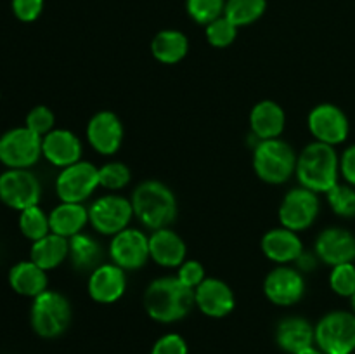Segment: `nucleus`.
I'll use <instances>...</instances> for the list:
<instances>
[{
	"instance_id": "15",
	"label": "nucleus",
	"mask_w": 355,
	"mask_h": 354,
	"mask_svg": "<svg viewBox=\"0 0 355 354\" xmlns=\"http://www.w3.org/2000/svg\"><path fill=\"white\" fill-rule=\"evenodd\" d=\"M87 139L101 155H114L123 141V125L113 111H99L87 125Z\"/></svg>"
},
{
	"instance_id": "9",
	"label": "nucleus",
	"mask_w": 355,
	"mask_h": 354,
	"mask_svg": "<svg viewBox=\"0 0 355 354\" xmlns=\"http://www.w3.org/2000/svg\"><path fill=\"white\" fill-rule=\"evenodd\" d=\"M99 186V169L90 162H76L64 167L55 179V191L61 201L82 203Z\"/></svg>"
},
{
	"instance_id": "23",
	"label": "nucleus",
	"mask_w": 355,
	"mask_h": 354,
	"mask_svg": "<svg viewBox=\"0 0 355 354\" xmlns=\"http://www.w3.org/2000/svg\"><path fill=\"white\" fill-rule=\"evenodd\" d=\"M286 117L283 108L274 101H262L255 104L250 113V127L259 141L277 139L284 130Z\"/></svg>"
},
{
	"instance_id": "34",
	"label": "nucleus",
	"mask_w": 355,
	"mask_h": 354,
	"mask_svg": "<svg viewBox=\"0 0 355 354\" xmlns=\"http://www.w3.org/2000/svg\"><path fill=\"white\" fill-rule=\"evenodd\" d=\"M329 207L335 210V214L342 217H354L355 215V189L345 184H335L328 191Z\"/></svg>"
},
{
	"instance_id": "1",
	"label": "nucleus",
	"mask_w": 355,
	"mask_h": 354,
	"mask_svg": "<svg viewBox=\"0 0 355 354\" xmlns=\"http://www.w3.org/2000/svg\"><path fill=\"white\" fill-rule=\"evenodd\" d=\"M194 305V290L177 276H163L149 283L144 294L146 312L158 323H175L186 318Z\"/></svg>"
},
{
	"instance_id": "40",
	"label": "nucleus",
	"mask_w": 355,
	"mask_h": 354,
	"mask_svg": "<svg viewBox=\"0 0 355 354\" xmlns=\"http://www.w3.org/2000/svg\"><path fill=\"white\" fill-rule=\"evenodd\" d=\"M340 172L345 177L347 183L355 186V146H350L343 151L342 160H340Z\"/></svg>"
},
{
	"instance_id": "35",
	"label": "nucleus",
	"mask_w": 355,
	"mask_h": 354,
	"mask_svg": "<svg viewBox=\"0 0 355 354\" xmlns=\"http://www.w3.org/2000/svg\"><path fill=\"white\" fill-rule=\"evenodd\" d=\"M329 285L333 292H336L342 297H352L355 294V266L352 262L340 264L333 267V273L329 276Z\"/></svg>"
},
{
	"instance_id": "16",
	"label": "nucleus",
	"mask_w": 355,
	"mask_h": 354,
	"mask_svg": "<svg viewBox=\"0 0 355 354\" xmlns=\"http://www.w3.org/2000/svg\"><path fill=\"white\" fill-rule=\"evenodd\" d=\"M194 304L205 316L224 318L232 312L236 298L227 283L217 278H205L203 283L194 288Z\"/></svg>"
},
{
	"instance_id": "27",
	"label": "nucleus",
	"mask_w": 355,
	"mask_h": 354,
	"mask_svg": "<svg viewBox=\"0 0 355 354\" xmlns=\"http://www.w3.org/2000/svg\"><path fill=\"white\" fill-rule=\"evenodd\" d=\"M187 51H189V40L179 30L159 31L151 42L153 56L163 65H175V62L182 61Z\"/></svg>"
},
{
	"instance_id": "13",
	"label": "nucleus",
	"mask_w": 355,
	"mask_h": 354,
	"mask_svg": "<svg viewBox=\"0 0 355 354\" xmlns=\"http://www.w3.org/2000/svg\"><path fill=\"white\" fill-rule=\"evenodd\" d=\"M309 130L315 141L335 146L349 135V120L335 104H319L309 115Z\"/></svg>"
},
{
	"instance_id": "26",
	"label": "nucleus",
	"mask_w": 355,
	"mask_h": 354,
	"mask_svg": "<svg viewBox=\"0 0 355 354\" xmlns=\"http://www.w3.org/2000/svg\"><path fill=\"white\" fill-rule=\"evenodd\" d=\"M68 255V238L55 235V233H49L44 238L33 242V246H31V260L45 271L58 267L59 264L64 262Z\"/></svg>"
},
{
	"instance_id": "12",
	"label": "nucleus",
	"mask_w": 355,
	"mask_h": 354,
	"mask_svg": "<svg viewBox=\"0 0 355 354\" xmlns=\"http://www.w3.org/2000/svg\"><path fill=\"white\" fill-rule=\"evenodd\" d=\"M110 255L113 264L120 266L121 269H139L149 259V236L139 229H123L111 239Z\"/></svg>"
},
{
	"instance_id": "6",
	"label": "nucleus",
	"mask_w": 355,
	"mask_h": 354,
	"mask_svg": "<svg viewBox=\"0 0 355 354\" xmlns=\"http://www.w3.org/2000/svg\"><path fill=\"white\" fill-rule=\"evenodd\" d=\"M315 344L324 354H352L355 351V312L333 311L319 319Z\"/></svg>"
},
{
	"instance_id": "21",
	"label": "nucleus",
	"mask_w": 355,
	"mask_h": 354,
	"mask_svg": "<svg viewBox=\"0 0 355 354\" xmlns=\"http://www.w3.org/2000/svg\"><path fill=\"white\" fill-rule=\"evenodd\" d=\"M149 257L163 267H179L186 260V243L172 229H156L149 236Z\"/></svg>"
},
{
	"instance_id": "29",
	"label": "nucleus",
	"mask_w": 355,
	"mask_h": 354,
	"mask_svg": "<svg viewBox=\"0 0 355 354\" xmlns=\"http://www.w3.org/2000/svg\"><path fill=\"white\" fill-rule=\"evenodd\" d=\"M266 9V0H225L224 16L236 26L241 28L259 21Z\"/></svg>"
},
{
	"instance_id": "32",
	"label": "nucleus",
	"mask_w": 355,
	"mask_h": 354,
	"mask_svg": "<svg viewBox=\"0 0 355 354\" xmlns=\"http://www.w3.org/2000/svg\"><path fill=\"white\" fill-rule=\"evenodd\" d=\"M236 37H238V26L225 16L217 17L210 24H207V40L214 47H227L236 40Z\"/></svg>"
},
{
	"instance_id": "33",
	"label": "nucleus",
	"mask_w": 355,
	"mask_h": 354,
	"mask_svg": "<svg viewBox=\"0 0 355 354\" xmlns=\"http://www.w3.org/2000/svg\"><path fill=\"white\" fill-rule=\"evenodd\" d=\"M130 169L121 162H110L99 169V186L116 191L130 183Z\"/></svg>"
},
{
	"instance_id": "42",
	"label": "nucleus",
	"mask_w": 355,
	"mask_h": 354,
	"mask_svg": "<svg viewBox=\"0 0 355 354\" xmlns=\"http://www.w3.org/2000/svg\"><path fill=\"white\" fill-rule=\"evenodd\" d=\"M298 354H324V353H322V351L319 349V347L311 346V347H307V349L300 351V353H298Z\"/></svg>"
},
{
	"instance_id": "39",
	"label": "nucleus",
	"mask_w": 355,
	"mask_h": 354,
	"mask_svg": "<svg viewBox=\"0 0 355 354\" xmlns=\"http://www.w3.org/2000/svg\"><path fill=\"white\" fill-rule=\"evenodd\" d=\"M44 10V0H12V12L23 23H31Z\"/></svg>"
},
{
	"instance_id": "28",
	"label": "nucleus",
	"mask_w": 355,
	"mask_h": 354,
	"mask_svg": "<svg viewBox=\"0 0 355 354\" xmlns=\"http://www.w3.org/2000/svg\"><path fill=\"white\" fill-rule=\"evenodd\" d=\"M69 257H71L73 266L78 271H94L99 266L103 250L92 236L78 233V235L69 238Z\"/></svg>"
},
{
	"instance_id": "30",
	"label": "nucleus",
	"mask_w": 355,
	"mask_h": 354,
	"mask_svg": "<svg viewBox=\"0 0 355 354\" xmlns=\"http://www.w3.org/2000/svg\"><path fill=\"white\" fill-rule=\"evenodd\" d=\"M19 228L21 233L26 238L33 239V242L44 238V236H47L51 233L49 217L44 214V210L38 205H33V207H28L24 210H21Z\"/></svg>"
},
{
	"instance_id": "14",
	"label": "nucleus",
	"mask_w": 355,
	"mask_h": 354,
	"mask_svg": "<svg viewBox=\"0 0 355 354\" xmlns=\"http://www.w3.org/2000/svg\"><path fill=\"white\" fill-rule=\"evenodd\" d=\"M263 292L272 304L293 305L304 297L305 280L300 271L279 266L267 274L263 281Z\"/></svg>"
},
{
	"instance_id": "43",
	"label": "nucleus",
	"mask_w": 355,
	"mask_h": 354,
	"mask_svg": "<svg viewBox=\"0 0 355 354\" xmlns=\"http://www.w3.org/2000/svg\"><path fill=\"white\" fill-rule=\"evenodd\" d=\"M352 307H354V312H355V294L352 295Z\"/></svg>"
},
{
	"instance_id": "36",
	"label": "nucleus",
	"mask_w": 355,
	"mask_h": 354,
	"mask_svg": "<svg viewBox=\"0 0 355 354\" xmlns=\"http://www.w3.org/2000/svg\"><path fill=\"white\" fill-rule=\"evenodd\" d=\"M55 117L47 106H37L28 113L26 117V127L37 135L44 137L49 132L54 130Z\"/></svg>"
},
{
	"instance_id": "24",
	"label": "nucleus",
	"mask_w": 355,
	"mask_h": 354,
	"mask_svg": "<svg viewBox=\"0 0 355 354\" xmlns=\"http://www.w3.org/2000/svg\"><path fill=\"white\" fill-rule=\"evenodd\" d=\"M89 222V210L82 203H68L61 201V205L54 208L49 215L51 233H55L64 238L78 235Z\"/></svg>"
},
{
	"instance_id": "25",
	"label": "nucleus",
	"mask_w": 355,
	"mask_h": 354,
	"mask_svg": "<svg viewBox=\"0 0 355 354\" xmlns=\"http://www.w3.org/2000/svg\"><path fill=\"white\" fill-rule=\"evenodd\" d=\"M9 283L17 294L26 295V297H38L47 290V274H45V269L37 266L33 260H24L10 269Z\"/></svg>"
},
{
	"instance_id": "5",
	"label": "nucleus",
	"mask_w": 355,
	"mask_h": 354,
	"mask_svg": "<svg viewBox=\"0 0 355 354\" xmlns=\"http://www.w3.org/2000/svg\"><path fill=\"white\" fill-rule=\"evenodd\" d=\"M71 321V305L59 292L45 290L35 297L31 307V326L44 339H55L68 330Z\"/></svg>"
},
{
	"instance_id": "11",
	"label": "nucleus",
	"mask_w": 355,
	"mask_h": 354,
	"mask_svg": "<svg viewBox=\"0 0 355 354\" xmlns=\"http://www.w3.org/2000/svg\"><path fill=\"white\" fill-rule=\"evenodd\" d=\"M319 214L318 193L307 187H295L283 198L279 207V221L283 228L291 231H304Z\"/></svg>"
},
{
	"instance_id": "22",
	"label": "nucleus",
	"mask_w": 355,
	"mask_h": 354,
	"mask_svg": "<svg viewBox=\"0 0 355 354\" xmlns=\"http://www.w3.org/2000/svg\"><path fill=\"white\" fill-rule=\"evenodd\" d=\"M262 250L266 257L277 264H288L291 260H297L304 252L300 236L297 231H291L288 228L270 229L262 238Z\"/></svg>"
},
{
	"instance_id": "7",
	"label": "nucleus",
	"mask_w": 355,
	"mask_h": 354,
	"mask_svg": "<svg viewBox=\"0 0 355 354\" xmlns=\"http://www.w3.org/2000/svg\"><path fill=\"white\" fill-rule=\"evenodd\" d=\"M42 155V137L28 127L12 128L0 137V162L9 169H28Z\"/></svg>"
},
{
	"instance_id": "20",
	"label": "nucleus",
	"mask_w": 355,
	"mask_h": 354,
	"mask_svg": "<svg viewBox=\"0 0 355 354\" xmlns=\"http://www.w3.org/2000/svg\"><path fill=\"white\" fill-rule=\"evenodd\" d=\"M276 342L284 353L298 354L315 344V328L300 316H290L279 321L276 328Z\"/></svg>"
},
{
	"instance_id": "17",
	"label": "nucleus",
	"mask_w": 355,
	"mask_h": 354,
	"mask_svg": "<svg viewBox=\"0 0 355 354\" xmlns=\"http://www.w3.org/2000/svg\"><path fill=\"white\" fill-rule=\"evenodd\" d=\"M87 288L92 301L99 304H113L125 294L127 288L125 269L116 264H99L90 273Z\"/></svg>"
},
{
	"instance_id": "41",
	"label": "nucleus",
	"mask_w": 355,
	"mask_h": 354,
	"mask_svg": "<svg viewBox=\"0 0 355 354\" xmlns=\"http://www.w3.org/2000/svg\"><path fill=\"white\" fill-rule=\"evenodd\" d=\"M297 264H298V267H300V269L305 273V271H311L315 267V257L312 255V253L302 252V255L297 259Z\"/></svg>"
},
{
	"instance_id": "37",
	"label": "nucleus",
	"mask_w": 355,
	"mask_h": 354,
	"mask_svg": "<svg viewBox=\"0 0 355 354\" xmlns=\"http://www.w3.org/2000/svg\"><path fill=\"white\" fill-rule=\"evenodd\" d=\"M187 342L179 333H165L153 346L151 354H187Z\"/></svg>"
},
{
	"instance_id": "2",
	"label": "nucleus",
	"mask_w": 355,
	"mask_h": 354,
	"mask_svg": "<svg viewBox=\"0 0 355 354\" xmlns=\"http://www.w3.org/2000/svg\"><path fill=\"white\" fill-rule=\"evenodd\" d=\"M340 160L335 148L324 142H312L297 158V177L300 184L314 193H328L338 184Z\"/></svg>"
},
{
	"instance_id": "18",
	"label": "nucleus",
	"mask_w": 355,
	"mask_h": 354,
	"mask_svg": "<svg viewBox=\"0 0 355 354\" xmlns=\"http://www.w3.org/2000/svg\"><path fill=\"white\" fill-rule=\"evenodd\" d=\"M315 253L329 266L352 262L355 259V236L342 228L324 229L315 239Z\"/></svg>"
},
{
	"instance_id": "10",
	"label": "nucleus",
	"mask_w": 355,
	"mask_h": 354,
	"mask_svg": "<svg viewBox=\"0 0 355 354\" xmlns=\"http://www.w3.org/2000/svg\"><path fill=\"white\" fill-rule=\"evenodd\" d=\"M40 183L28 169H9L0 176V200L10 208L24 210L38 203Z\"/></svg>"
},
{
	"instance_id": "4",
	"label": "nucleus",
	"mask_w": 355,
	"mask_h": 354,
	"mask_svg": "<svg viewBox=\"0 0 355 354\" xmlns=\"http://www.w3.org/2000/svg\"><path fill=\"white\" fill-rule=\"evenodd\" d=\"M297 158L288 142L277 139L259 141L253 151V169L257 176L269 184H283L297 170Z\"/></svg>"
},
{
	"instance_id": "38",
	"label": "nucleus",
	"mask_w": 355,
	"mask_h": 354,
	"mask_svg": "<svg viewBox=\"0 0 355 354\" xmlns=\"http://www.w3.org/2000/svg\"><path fill=\"white\" fill-rule=\"evenodd\" d=\"M180 281H182L186 287L189 288H196L200 287L201 283L205 281V267L203 264L198 262V260H184L182 264L179 266V274H177Z\"/></svg>"
},
{
	"instance_id": "8",
	"label": "nucleus",
	"mask_w": 355,
	"mask_h": 354,
	"mask_svg": "<svg viewBox=\"0 0 355 354\" xmlns=\"http://www.w3.org/2000/svg\"><path fill=\"white\" fill-rule=\"evenodd\" d=\"M132 215H134L132 201L120 194H106L97 198L89 208V222L101 235L114 236L116 233L127 229Z\"/></svg>"
},
{
	"instance_id": "3",
	"label": "nucleus",
	"mask_w": 355,
	"mask_h": 354,
	"mask_svg": "<svg viewBox=\"0 0 355 354\" xmlns=\"http://www.w3.org/2000/svg\"><path fill=\"white\" fill-rule=\"evenodd\" d=\"M134 215L153 229L168 228L177 215V200L172 189L159 180H144L132 194Z\"/></svg>"
},
{
	"instance_id": "31",
	"label": "nucleus",
	"mask_w": 355,
	"mask_h": 354,
	"mask_svg": "<svg viewBox=\"0 0 355 354\" xmlns=\"http://www.w3.org/2000/svg\"><path fill=\"white\" fill-rule=\"evenodd\" d=\"M187 14L200 24H210L224 16L225 0H186Z\"/></svg>"
},
{
	"instance_id": "19",
	"label": "nucleus",
	"mask_w": 355,
	"mask_h": 354,
	"mask_svg": "<svg viewBox=\"0 0 355 354\" xmlns=\"http://www.w3.org/2000/svg\"><path fill=\"white\" fill-rule=\"evenodd\" d=\"M82 141L78 135L64 128H54L42 137V155L55 167L73 165L82 158Z\"/></svg>"
}]
</instances>
